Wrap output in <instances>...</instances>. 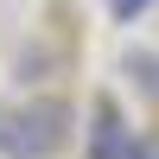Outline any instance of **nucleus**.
<instances>
[{
  "label": "nucleus",
  "instance_id": "3",
  "mask_svg": "<svg viewBox=\"0 0 159 159\" xmlns=\"http://www.w3.org/2000/svg\"><path fill=\"white\" fill-rule=\"evenodd\" d=\"M140 7H147V0H115V13H121V19H127V13H140Z\"/></svg>",
  "mask_w": 159,
  "mask_h": 159
},
{
  "label": "nucleus",
  "instance_id": "2",
  "mask_svg": "<svg viewBox=\"0 0 159 159\" xmlns=\"http://www.w3.org/2000/svg\"><path fill=\"white\" fill-rule=\"evenodd\" d=\"M153 147H140V134L115 115V102L96 108V127H89V159H147Z\"/></svg>",
  "mask_w": 159,
  "mask_h": 159
},
{
  "label": "nucleus",
  "instance_id": "1",
  "mask_svg": "<svg viewBox=\"0 0 159 159\" xmlns=\"http://www.w3.org/2000/svg\"><path fill=\"white\" fill-rule=\"evenodd\" d=\"M64 140H70V102H57V96L25 102V108L0 127V147H7L13 159H51Z\"/></svg>",
  "mask_w": 159,
  "mask_h": 159
},
{
  "label": "nucleus",
  "instance_id": "4",
  "mask_svg": "<svg viewBox=\"0 0 159 159\" xmlns=\"http://www.w3.org/2000/svg\"><path fill=\"white\" fill-rule=\"evenodd\" d=\"M147 159H159V147H153V153H147Z\"/></svg>",
  "mask_w": 159,
  "mask_h": 159
}]
</instances>
